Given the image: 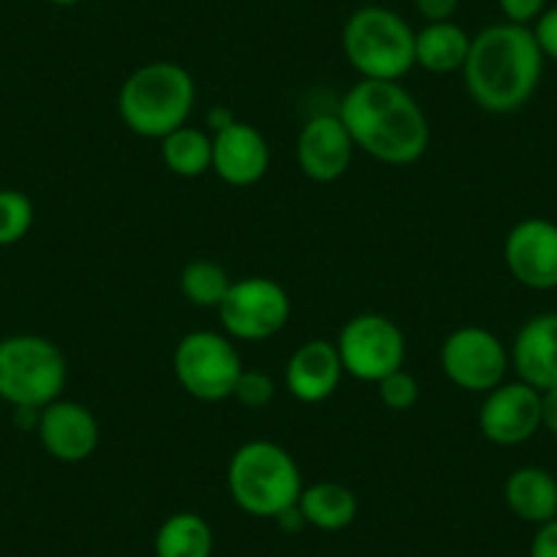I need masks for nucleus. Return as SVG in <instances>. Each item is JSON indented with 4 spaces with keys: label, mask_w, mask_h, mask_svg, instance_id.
I'll use <instances>...</instances> for the list:
<instances>
[{
    "label": "nucleus",
    "mask_w": 557,
    "mask_h": 557,
    "mask_svg": "<svg viewBox=\"0 0 557 557\" xmlns=\"http://www.w3.org/2000/svg\"><path fill=\"white\" fill-rule=\"evenodd\" d=\"M544 61L533 28L513 23L486 25L470 41L462 69L465 88L479 110L511 115L539 90Z\"/></svg>",
    "instance_id": "2"
},
{
    "label": "nucleus",
    "mask_w": 557,
    "mask_h": 557,
    "mask_svg": "<svg viewBox=\"0 0 557 557\" xmlns=\"http://www.w3.org/2000/svg\"><path fill=\"white\" fill-rule=\"evenodd\" d=\"M230 339L265 342L276 336L290 320V296L268 276H246L233 282L216 309Z\"/></svg>",
    "instance_id": "9"
},
{
    "label": "nucleus",
    "mask_w": 557,
    "mask_h": 557,
    "mask_svg": "<svg viewBox=\"0 0 557 557\" xmlns=\"http://www.w3.org/2000/svg\"><path fill=\"white\" fill-rule=\"evenodd\" d=\"M195 101V77L181 63L153 61L134 69L121 85L117 115L137 137L164 139L189 123Z\"/></svg>",
    "instance_id": "3"
},
{
    "label": "nucleus",
    "mask_w": 557,
    "mask_h": 557,
    "mask_svg": "<svg viewBox=\"0 0 557 557\" xmlns=\"http://www.w3.org/2000/svg\"><path fill=\"white\" fill-rule=\"evenodd\" d=\"M273 396H276V383H273L271 374L251 372V369H244V372H240L233 391V399L238 401V405L249 407V410H262V407L271 405Z\"/></svg>",
    "instance_id": "26"
},
{
    "label": "nucleus",
    "mask_w": 557,
    "mask_h": 557,
    "mask_svg": "<svg viewBox=\"0 0 557 557\" xmlns=\"http://www.w3.org/2000/svg\"><path fill=\"white\" fill-rule=\"evenodd\" d=\"M511 367L535 391L557 388V312L530 318L511 345Z\"/></svg>",
    "instance_id": "17"
},
{
    "label": "nucleus",
    "mask_w": 557,
    "mask_h": 557,
    "mask_svg": "<svg viewBox=\"0 0 557 557\" xmlns=\"http://www.w3.org/2000/svg\"><path fill=\"white\" fill-rule=\"evenodd\" d=\"M541 426L557 437V388L541 391Z\"/></svg>",
    "instance_id": "31"
},
{
    "label": "nucleus",
    "mask_w": 557,
    "mask_h": 557,
    "mask_svg": "<svg viewBox=\"0 0 557 557\" xmlns=\"http://www.w3.org/2000/svg\"><path fill=\"white\" fill-rule=\"evenodd\" d=\"M334 345L339 350L345 374L361 380V383L377 385L391 372L405 369V334L385 314H356L352 320H347Z\"/></svg>",
    "instance_id": "8"
},
{
    "label": "nucleus",
    "mask_w": 557,
    "mask_h": 557,
    "mask_svg": "<svg viewBox=\"0 0 557 557\" xmlns=\"http://www.w3.org/2000/svg\"><path fill=\"white\" fill-rule=\"evenodd\" d=\"M533 36L539 41L544 58L557 63V7H549L533 25Z\"/></svg>",
    "instance_id": "28"
},
{
    "label": "nucleus",
    "mask_w": 557,
    "mask_h": 557,
    "mask_svg": "<svg viewBox=\"0 0 557 557\" xmlns=\"http://www.w3.org/2000/svg\"><path fill=\"white\" fill-rule=\"evenodd\" d=\"M36 208L28 195L17 189H0V246H14L30 233Z\"/></svg>",
    "instance_id": "24"
},
{
    "label": "nucleus",
    "mask_w": 557,
    "mask_h": 557,
    "mask_svg": "<svg viewBox=\"0 0 557 557\" xmlns=\"http://www.w3.org/2000/svg\"><path fill=\"white\" fill-rule=\"evenodd\" d=\"M336 115L356 148L391 168L416 164L430 148L432 128L426 112L401 83L361 79L347 90Z\"/></svg>",
    "instance_id": "1"
},
{
    "label": "nucleus",
    "mask_w": 557,
    "mask_h": 557,
    "mask_svg": "<svg viewBox=\"0 0 557 557\" xmlns=\"http://www.w3.org/2000/svg\"><path fill=\"white\" fill-rule=\"evenodd\" d=\"M47 3H52V7H77L79 0H47Z\"/></svg>",
    "instance_id": "34"
},
{
    "label": "nucleus",
    "mask_w": 557,
    "mask_h": 557,
    "mask_svg": "<svg viewBox=\"0 0 557 557\" xmlns=\"http://www.w3.org/2000/svg\"><path fill=\"white\" fill-rule=\"evenodd\" d=\"M342 50L361 79L399 83L416 66V30L385 7H363L342 30Z\"/></svg>",
    "instance_id": "5"
},
{
    "label": "nucleus",
    "mask_w": 557,
    "mask_h": 557,
    "mask_svg": "<svg viewBox=\"0 0 557 557\" xmlns=\"http://www.w3.org/2000/svg\"><path fill=\"white\" fill-rule=\"evenodd\" d=\"M345 377L339 350L329 339H309L298 347L285 367V388L304 405L331 399Z\"/></svg>",
    "instance_id": "16"
},
{
    "label": "nucleus",
    "mask_w": 557,
    "mask_h": 557,
    "mask_svg": "<svg viewBox=\"0 0 557 557\" xmlns=\"http://www.w3.org/2000/svg\"><path fill=\"white\" fill-rule=\"evenodd\" d=\"M298 508L309 528L323 530V533H339L356 522L358 497L350 486L339 484V481H318V484L304 486Z\"/></svg>",
    "instance_id": "20"
},
{
    "label": "nucleus",
    "mask_w": 557,
    "mask_h": 557,
    "mask_svg": "<svg viewBox=\"0 0 557 557\" xmlns=\"http://www.w3.org/2000/svg\"><path fill=\"white\" fill-rule=\"evenodd\" d=\"M227 492L249 517L276 519L298 506L304 475L287 448L273 441H249L230 457Z\"/></svg>",
    "instance_id": "4"
},
{
    "label": "nucleus",
    "mask_w": 557,
    "mask_h": 557,
    "mask_svg": "<svg viewBox=\"0 0 557 557\" xmlns=\"http://www.w3.org/2000/svg\"><path fill=\"white\" fill-rule=\"evenodd\" d=\"M506 268L528 290H557V224L530 216L513 224L503 244Z\"/></svg>",
    "instance_id": "12"
},
{
    "label": "nucleus",
    "mask_w": 557,
    "mask_h": 557,
    "mask_svg": "<svg viewBox=\"0 0 557 557\" xmlns=\"http://www.w3.org/2000/svg\"><path fill=\"white\" fill-rule=\"evenodd\" d=\"M173 372L181 388L197 401H224L233 399L244 361L230 336L191 331L175 345Z\"/></svg>",
    "instance_id": "7"
},
{
    "label": "nucleus",
    "mask_w": 557,
    "mask_h": 557,
    "mask_svg": "<svg viewBox=\"0 0 557 557\" xmlns=\"http://www.w3.org/2000/svg\"><path fill=\"white\" fill-rule=\"evenodd\" d=\"M503 497L513 517L530 524H544L557 519V479L544 468L524 465L506 479Z\"/></svg>",
    "instance_id": "18"
},
{
    "label": "nucleus",
    "mask_w": 557,
    "mask_h": 557,
    "mask_svg": "<svg viewBox=\"0 0 557 557\" xmlns=\"http://www.w3.org/2000/svg\"><path fill=\"white\" fill-rule=\"evenodd\" d=\"M271 148L251 123L235 117L230 126L213 132V173L235 189H246L265 178Z\"/></svg>",
    "instance_id": "15"
},
{
    "label": "nucleus",
    "mask_w": 557,
    "mask_h": 557,
    "mask_svg": "<svg viewBox=\"0 0 557 557\" xmlns=\"http://www.w3.org/2000/svg\"><path fill=\"white\" fill-rule=\"evenodd\" d=\"M356 143L336 115H314L304 123L296 143V159L301 173L318 184H334L350 170Z\"/></svg>",
    "instance_id": "14"
},
{
    "label": "nucleus",
    "mask_w": 557,
    "mask_h": 557,
    "mask_svg": "<svg viewBox=\"0 0 557 557\" xmlns=\"http://www.w3.org/2000/svg\"><path fill=\"white\" fill-rule=\"evenodd\" d=\"M36 435L52 459L77 465L99 448L101 430L90 407L74 399H55L45 410H39Z\"/></svg>",
    "instance_id": "13"
},
{
    "label": "nucleus",
    "mask_w": 557,
    "mask_h": 557,
    "mask_svg": "<svg viewBox=\"0 0 557 557\" xmlns=\"http://www.w3.org/2000/svg\"><path fill=\"white\" fill-rule=\"evenodd\" d=\"M479 430L490 443L503 448L522 446L541 430V391L513 380L484 394Z\"/></svg>",
    "instance_id": "11"
},
{
    "label": "nucleus",
    "mask_w": 557,
    "mask_h": 557,
    "mask_svg": "<svg viewBox=\"0 0 557 557\" xmlns=\"http://www.w3.org/2000/svg\"><path fill=\"white\" fill-rule=\"evenodd\" d=\"M66 356L55 342L36 334L0 339V399L14 410H45L66 388Z\"/></svg>",
    "instance_id": "6"
},
{
    "label": "nucleus",
    "mask_w": 557,
    "mask_h": 557,
    "mask_svg": "<svg viewBox=\"0 0 557 557\" xmlns=\"http://www.w3.org/2000/svg\"><path fill=\"white\" fill-rule=\"evenodd\" d=\"M276 524L282 530H287V533H298V530H301V528H307V519H304L301 508L293 506V508H287L285 513H278Z\"/></svg>",
    "instance_id": "32"
},
{
    "label": "nucleus",
    "mask_w": 557,
    "mask_h": 557,
    "mask_svg": "<svg viewBox=\"0 0 557 557\" xmlns=\"http://www.w3.org/2000/svg\"><path fill=\"white\" fill-rule=\"evenodd\" d=\"M511 352L503 339L481 325H462L451 331L441 347V369L457 388L468 394H490L506 383Z\"/></svg>",
    "instance_id": "10"
},
{
    "label": "nucleus",
    "mask_w": 557,
    "mask_h": 557,
    "mask_svg": "<svg viewBox=\"0 0 557 557\" xmlns=\"http://www.w3.org/2000/svg\"><path fill=\"white\" fill-rule=\"evenodd\" d=\"M459 0H416V12L426 23H448L457 14Z\"/></svg>",
    "instance_id": "30"
},
{
    "label": "nucleus",
    "mask_w": 557,
    "mask_h": 557,
    "mask_svg": "<svg viewBox=\"0 0 557 557\" xmlns=\"http://www.w3.org/2000/svg\"><path fill=\"white\" fill-rule=\"evenodd\" d=\"M157 557H211L213 530L200 513L178 511L164 519L153 539Z\"/></svg>",
    "instance_id": "21"
},
{
    "label": "nucleus",
    "mask_w": 557,
    "mask_h": 557,
    "mask_svg": "<svg viewBox=\"0 0 557 557\" xmlns=\"http://www.w3.org/2000/svg\"><path fill=\"white\" fill-rule=\"evenodd\" d=\"M470 41H473V36L454 20H448V23H426L416 34V66L432 74L462 72L465 61H468Z\"/></svg>",
    "instance_id": "19"
},
{
    "label": "nucleus",
    "mask_w": 557,
    "mask_h": 557,
    "mask_svg": "<svg viewBox=\"0 0 557 557\" xmlns=\"http://www.w3.org/2000/svg\"><path fill=\"white\" fill-rule=\"evenodd\" d=\"M546 3H549V0H497V7H500L506 23L528 25V28L530 23H535V20L549 9Z\"/></svg>",
    "instance_id": "27"
},
{
    "label": "nucleus",
    "mask_w": 557,
    "mask_h": 557,
    "mask_svg": "<svg viewBox=\"0 0 557 557\" xmlns=\"http://www.w3.org/2000/svg\"><path fill=\"white\" fill-rule=\"evenodd\" d=\"M418 394H421V388H418V380L412 377L407 369H396V372H391L388 377H383L377 383L380 401H383V405L394 412L410 410V407L418 401Z\"/></svg>",
    "instance_id": "25"
},
{
    "label": "nucleus",
    "mask_w": 557,
    "mask_h": 557,
    "mask_svg": "<svg viewBox=\"0 0 557 557\" xmlns=\"http://www.w3.org/2000/svg\"><path fill=\"white\" fill-rule=\"evenodd\" d=\"M162 143V162L178 178H202L213 168V137L202 128L181 126L168 134Z\"/></svg>",
    "instance_id": "22"
},
{
    "label": "nucleus",
    "mask_w": 557,
    "mask_h": 557,
    "mask_svg": "<svg viewBox=\"0 0 557 557\" xmlns=\"http://www.w3.org/2000/svg\"><path fill=\"white\" fill-rule=\"evenodd\" d=\"M230 287H233V278L213 260H191L181 271V293L191 307L219 309Z\"/></svg>",
    "instance_id": "23"
},
{
    "label": "nucleus",
    "mask_w": 557,
    "mask_h": 557,
    "mask_svg": "<svg viewBox=\"0 0 557 557\" xmlns=\"http://www.w3.org/2000/svg\"><path fill=\"white\" fill-rule=\"evenodd\" d=\"M530 557H557V519L539 524L530 541Z\"/></svg>",
    "instance_id": "29"
},
{
    "label": "nucleus",
    "mask_w": 557,
    "mask_h": 557,
    "mask_svg": "<svg viewBox=\"0 0 557 557\" xmlns=\"http://www.w3.org/2000/svg\"><path fill=\"white\" fill-rule=\"evenodd\" d=\"M233 121L235 115L227 110V107H222V110H211V115H208V126H211V132H219V128L230 126Z\"/></svg>",
    "instance_id": "33"
}]
</instances>
